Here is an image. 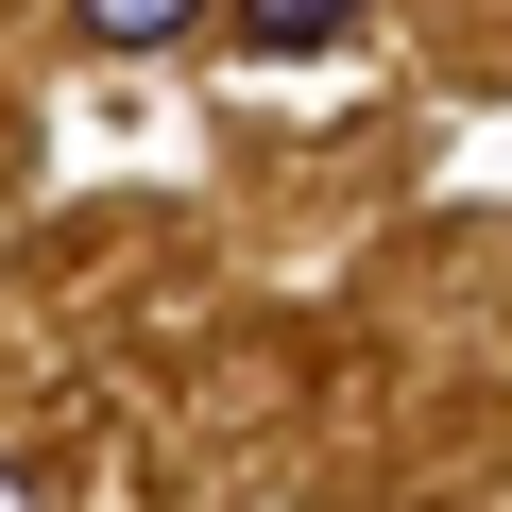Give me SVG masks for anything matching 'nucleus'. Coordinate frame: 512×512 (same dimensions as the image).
Listing matches in <instances>:
<instances>
[{"mask_svg": "<svg viewBox=\"0 0 512 512\" xmlns=\"http://www.w3.org/2000/svg\"><path fill=\"white\" fill-rule=\"evenodd\" d=\"M69 18H86V35H103V52H171V35H188V18H205V0H69Z\"/></svg>", "mask_w": 512, "mask_h": 512, "instance_id": "obj_2", "label": "nucleus"}, {"mask_svg": "<svg viewBox=\"0 0 512 512\" xmlns=\"http://www.w3.org/2000/svg\"><path fill=\"white\" fill-rule=\"evenodd\" d=\"M359 18H376V0H239V35H256V52H342Z\"/></svg>", "mask_w": 512, "mask_h": 512, "instance_id": "obj_1", "label": "nucleus"}, {"mask_svg": "<svg viewBox=\"0 0 512 512\" xmlns=\"http://www.w3.org/2000/svg\"><path fill=\"white\" fill-rule=\"evenodd\" d=\"M0 512H35V461H0Z\"/></svg>", "mask_w": 512, "mask_h": 512, "instance_id": "obj_3", "label": "nucleus"}]
</instances>
